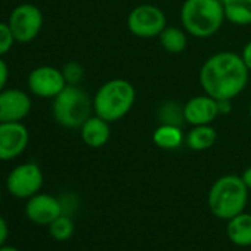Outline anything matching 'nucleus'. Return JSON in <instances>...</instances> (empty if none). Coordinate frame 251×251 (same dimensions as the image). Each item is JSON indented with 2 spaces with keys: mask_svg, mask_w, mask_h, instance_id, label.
<instances>
[{
  "mask_svg": "<svg viewBox=\"0 0 251 251\" xmlns=\"http://www.w3.org/2000/svg\"><path fill=\"white\" fill-rule=\"evenodd\" d=\"M198 78L205 95L216 100H232L247 87L250 70L241 55L235 52H217L205 59Z\"/></svg>",
  "mask_w": 251,
  "mask_h": 251,
  "instance_id": "1",
  "label": "nucleus"
},
{
  "mask_svg": "<svg viewBox=\"0 0 251 251\" xmlns=\"http://www.w3.org/2000/svg\"><path fill=\"white\" fill-rule=\"evenodd\" d=\"M248 192L241 176L225 175L210 186L207 197L208 210L214 217L229 220L245 210Z\"/></svg>",
  "mask_w": 251,
  "mask_h": 251,
  "instance_id": "2",
  "label": "nucleus"
},
{
  "mask_svg": "<svg viewBox=\"0 0 251 251\" xmlns=\"http://www.w3.org/2000/svg\"><path fill=\"white\" fill-rule=\"evenodd\" d=\"M225 20L222 0H185L180 9V21L185 31L197 39L214 36Z\"/></svg>",
  "mask_w": 251,
  "mask_h": 251,
  "instance_id": "3",
  "label": "nucleus"
},
{
  "mask_svg": "<svg viewBox=\"0 0 251 251\" xmlns=\"http://www.w3.org/2000/svg\"><path fill=\"white\" fill-rule=\"evenodd\" d=\"M135 100V86L129 80L114 78L98 89L93 98V111L105 121L115 123L132 111Z\"/></svg>",
  "mask_w": 251,
  "mask_h": 251,
  "instance_id": "4",
  "label": "nucleus"
},
{
  "mask_svg": "<svg viewBox=\"0 0 251 251\" xmlns=\"http://www.w3.org/2000/svg\"><path fill=\"white\" fill-rule=\"evenodd\" d=\"M93 100L78 86L67 84L64 90L53 98L52 112L58 124L67 129H80L92 117Z\"/></svg>",
  "mask_w": 251,
  "mask_h": 251,
  "instance_id": "5",
  "label": "nucleus"
},
{
  "mask_svg": "<svg viewBox=\"0 0 251 251\" xmlns=\"http://www.w3.org/2000/svg\"><path fill=\"white\" fill-rule=\"evenodd\" d=\"M167 27V18L164 12L150 3H144L132 9L127 17L129 31L139 39H154L161 34Z\"/></svg>",
  "mask_w": 251,
  "mask_h": 251,
  "instance_id": "6",
  "label": "nucleus"
},
{
  "mask_svg": "<svg viewBox=\"0 0 251 251\" xmlns=\"http://www.w3.org/2000/svg\"><path fill=\"white\" fill-rule=\"evenodd\" d=\"M43 182L45 177L42 169L34 163H24L9 173L6 188L12 197L18 200H28L40 192Z\"/></svg>",
  "mask_w": 251,
  "mask_h": 251,
  "instance_id": "7",
  "label": "nucleus"
},
{
  "mask_svg": "<svg viewBox=\"0 0 251 251\" xmlns=\"http://www.w3.org/2000/svg\"><path fill=\"white\" fill-rule=\"evenodd\" d=\"M9 27L15 42L28 43L39 36L43 27V14L34 5H20L11 14Z\"/></svg>",
  "mask_w": 251,
  "mask_h": 251,
  "instance_id": "8",
  "label": "nucleus"
},
{
  "mask_svg": "<svg viewBox=\"0 0 251 251\" xmlns=\"http://www.w3.org/2000/svg\"><path fill=\"white\" fill-rule=\"evenodd\" d=\"M30 141L28 130L20 121L0 123V161H11L20 157Z\"/></svg>",
  "mask_w": 251,
  "mask_h": 251,
  "instance_id": "9",
  "label": "nucleus"
},
{
  "mask_svg": "<svg viewBox=\"0 0 251 251\" xmlns=\"http://www.w3.org/2000/svg\"><path fill=\"white\" fill-rule=\"evenodd\" d=\"M65 86L67 81L62 71L53 67H39L28 75V87L39 98L53 99L64 90Z\"/></svg>",
  "mask_w": 251,
  "mask_h": 251,
  "instance_id": "10",
  "label": "nucleus"
},
{
  "mask_svg": "<svg viewBox=\"0 0 251 251\" xmlns=\"http://www.w3.org/2000/svg\"><path fill=\"white\" fill-rule=\"evenodd\" d=\"M64 213L61 200L49 194H36L27 200L25 204V217L39 226H49L56 217Z\"/></svg>",
  "mask_w": 251,
  "mask_h": 251,
  "instance_id": "11",
  "label": "nucleus"
},
{
  "mask_svg": "<svg viewBox=\"0 0 251 251\" xmlns=\"http://www.w3.org/2000/svg\"><path fill=\"white\" fill-rule=\"evenodd\" d=\"M31 111L30 96L18 89L0 92V123H17Z\"/></svg>",
  "mask_w": 251,
  "mask_h": 251,
  "instance_id": "12",
  "label": "nucleus"
},
{
  "mask_svg": "<svg viewBox=\"0 0 251 251\" xmlns=\"http://www.w3.org/2000/svg\"><path fill=\"white\" fill-rule=\"evenodd\" d=\"M183 115L191 126L211 124L219 117L217 100L205 93L194 96L183 105Z\"/></svg>",
  "mask_w": 251,
  "mask_h": 251,
  "instance_id": "13",
  "label": "nucleus"
},
{
  "mask_svg": "<svg viewBox=\"0 0 251 251\" xmlns=\"http://www.w3.org/2000/svg\"><path fill=\"white\" fill-rule=\"evenodd\" d=\"M109 124L111 123L105 121L103 118L98 117L96 114L92 115L90 118H87L86 123L80 127L83 142L90 148L105 147L109 141V136H111Z\"/></svg>",
  "mask_w": 251,
  "mask_h": 251,
  "instance_id": "14",
  "label": "nucleus"
},
{
  "mask_svg": "<svg viewBox=\"0 0 251 251\" xmlns=\"http://www.w3.org/2000/svg\"><path fill=\"white\" fill-rule=\"evenodd\" d=\"M226 235L236 247H251V214L242 211L229 219L226 225Z\"/></svg>",
  "mask_w": 251,
  "mask_h": 251,
  "instance_id": "15",
  "label": "nucleus"
},
{
  "mask_svg": "<svg viewBox=\"0 0 251 251\" xmlns=\"http://www.w3.org/2000/svg\"><path fill=\"white\" fill-rule=\"evenodd\" d=\"M216 139H217V133L211 124L192 126V129L185 136V142L188 148H191L192 151L210 150L216 144Z\"/></svg>",
  "mask_w": 251,
  "mask_h": 251,
  "instance_id": "16",
  "label": "nucleus"
},
{
  "mask_svg": "<svg viewBox=\"0 0 251 251\" xmlns=\"http://www.w3.org/2000/svg\"><path fill=\"white\" fill-rule=\"evenodd\" d=\"M225 18L233 25H251V0H222Z\"/></svg>",
  "mask_w": 251,
  "mask_h": 251,
  "instance_id": "17",
  "label": "nucleus"
},
{
  "mask_svg": "<svg viewBox=\"0 0 251 251\" xmlns=\"http://www.w3.org/2000/svg\"><path fill=\"white\" fill-rule=\"evenodd\" d=\"M152 141H154L155 147L166 150V151H172V150L179 148L183 144L185 136L182 133V127H179V126L160 124L154 130Z\"/></svg>",
  "mask_w": 251,
  "mask_h": 251,
  "instance_id": "18",
  "label": "nucleus"
},
{
  "mask_svg": "<svg viewBox=\"0 0 251 251\" xmlns=\"http://www.w3.org/2000/svg\"><path fill=\"white\" fill-rule=\"evenodd\" d=\"M161 48L169 53H182L188 46V36L177 27H166L158 36Z\"/></svg>",
  "mask_w": 251,
  "mask_h": 251,
  "instance_id": "19",
  "label": "nucleus"
},
{
  "mask_svg": "<svg viewBox=\"0 0 251 251\" xmlns=\"http://www.w3.org/2000/svg\"><path fill=\"white\" fill-rule=\"evenodd\" d=\"M48 227H49L50 238L58 242L68 241L74 235V229H75L73 219L65 213H62L59 217H56Z\"/></svg>",
  "mask_w": 251,
  "mask_h": 251,
  "instance_id": "20",
  "label": "nucleus"
},
{
  "mask_svg": "<svg viewBox=\"0 0 251 251\" xmlns=\"http://www.w3.org/2000/svg\"><path fill=\"white\" fill-rule=\"evenodd\" d=\"M158 118L161 124H172V126H179L185 123V115H183V105L175 102V100H167L160 106L158 111Z\"/></svg>",
  "mask_w": 251,
  "mask_h": 251,
  "instance_id": "21",
  "label": "nucleus"
},
{
  "mask_svg": "<svg viewBox=\"0 0 251 251\" xmlns=\"http://www.w3.org/2000/svg\"><path fill=\"white\" fill-rule=\"evenodd\" d=\"M62 74H64V78H65L67 84L78 86V83L83 80L84 71H83V67H81L80 64L71 61V62H68V64L64 65Z\"/></svg>",
  "mask_w": 251,
  "mask_h": 251,
  "instance_id": "22",
  "label": "nucleus"
},
{
  "mask_svg": "<svg viewBox=\"0 0 251 251\" xmlns=\"http://www.w3.org/2000/svg\"><path fill=\"white\" fill-rule=\"evenodd\" d=\"M14 42H15V37L12 34L9 24L0 23V56L11 50Z\"/></svg>",
  "mask_w": 251,
  "mask_h": 251,
  "instance_id": "23",
  "label": "nucleus"
},
{
  "mask_svg": "<svg viewBox=\"0 0 251 251\" xmlns=\"http://www.w3.org/2000/svg\"><path fill=\"white\" fill-rule=\"evenodd\" d=\"M8 238H9V226L5 217L0 214V247L8 242Z\"/></svg>",
  "mask_w": 251,
  "mask_h": 251,
  "instance_id": "24",
  "label": "nucleus"
},
{
  "mask_svg": "<svg viewBox=\"0 0 251 251\" xmlns=\"http://www.w3.org/2000/svg\"><path fill=\"white\" fill-rule=\"evenodd\" d=\"M8 77H9V70H8V65L3 59H0V92L5 87L6 81H8Z\"/></svg>",
  "mask_w": 251,
  "mask_h": 251,
  "instance_id": "25",
  "label": "nucleus"
},
{
  "mask_svg": "<svg viewBox=\"0 0 251 251\" xmlns=\"http://www.w3.org/2000/svg\"><path fill=\"white\" fill-rule=\"evenodd\" d=\"M217 109H219V115L229 114L232 111V100L230 99H219L217 100Z\"/></svg>",
  "mask_w": 251,
  "mask_h": 251,
  "instance_id": "26",
  "label": "nucleus"
},
{
  "mask_svg": "<svg viewBox=\"0 0 251 251\" xmlns=\"http://www.w3.org/2000/svg\"><path fill=\"white\" fill-rule=\"evenodd\" d=\"M241 58H242L244 64L247 65V68L251 71V40L244 46V49L241 52Z\"/></svg>",
  "mask_w": 251,
  "mask_h": 251,
  "instance_id": "27",
  "label": "nucleus"
},
{
  "mask_svg": "<svg viewBox=\"0 0 251 251\" xmlns=\"http://www.w3.org/2000/svg\"><path fill=\"white\" fill-rule=\"evenodd\" d=\"M242 180H244V183H245V186L248 188V191H251V166H248L245 170H244V173H242Z\"/></svg>",
  "mask_w": 251,
  "mask_h": 251,
  "instance_id": "28",
  "label": "nucleus"
},
{
  "mask_svg": "<svg viewBox=\"0 0 251 251\" xmlns=\"http://www.w3.org/2000/svg\"><path fill=\"white\" fill-rule=\"evenodd\" d=\"M0 251H21L20 248L14 247V245H9V244H3L2 247H0Z\"/></svg>",
  "mask_w": 251,
  "mask_h": 251,
  "instance_id": "29",
  "label": "nucleus"
},
{
  "mask_svg": "<svg viewBox=\"0 0 251 251\" xmlns=\"http://www.w3.org/2000/svg\"><path fill=\"white\" fill-rule=\"evenodd\" d=\"M248 114H250V117H251V100H250V105H248Z\"/></svg>",
  "mask_w": 251,
  "mask_h": 251,
  "instance_id": "30",
  "label": "nucleus"
},
{
  "mask_svg": "<svg viewBox=\"0 0 251 251\" xmlns=\"http://www.w3.org/2000/svg\"><path fill=\"white\" fill-rule=\"evenodd\" d=\"M0 202H2V189H0Z\"/></svg>",
  "mask_w": 251,
  "mask_h": 251,
  "instance_id": "31",
  "label": "nucleus"
}]
</instances>
